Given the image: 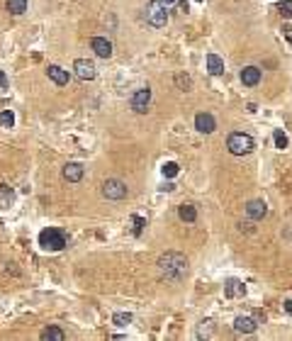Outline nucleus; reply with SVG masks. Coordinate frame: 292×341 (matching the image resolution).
Returning a JSON list of instances; mask_svg holds the SVG:
<instances>
[{
  "instance_id": "f257e3e1",
  "label": "nucleus",
  "mask_w": 292,
  "mask_h": 341,
  "mask_svg": "<svg viewBox=\"0 0 292 341\" xmlns=\"http://www.w3.org/2000/svg\"><path fill=\"white\" fill-rule=\"evenodd\" d=\"M158 273H161V278L166 280H173V283H178L185 278V273H188V258L178 254V251H166L164 256L158 258Z\"/></svg>"
},
{
  "instance_id": "f03ea898",
  "label": "nucleus",
  "mask_w": 292,
  "mask_h": 341,
  "mask_svg": "<svg viewBox=\"0 0 292 341\" xmlns=\"http://www.w3.org/2000/svg\"><path fill=\"white\" fill-rule=\"evenodd\" d=\"M256 146L254 136L246 132H232L229 134V139H226V149L229 154H234V156H246V154H251Z\"/></svg>"
},
{
  "instance_id": "7ed1b4c3",
  "label": "nucleus",
  "mask_w": 292,
  "mask_h": 341,
  "mask_svg": "<svg viewBox=\"0 0 292 341\" xmlns=\"http://www.w3.org/2000/svg\"><path fill=\"white\" fill-rule=\"evenodd\" d=\"M66 242H68L66 234L56 227H49V229H44V232H39V246L44 248V251H61V248L66 246Z\"/></svg>"
},
{
  "instance_id": "20e7f679",
  "label": "nucleus",
  "mask_w": 292,
  "mask_h": 341,
  "mask_svg": "<svg viewBox=\"0 0 292 341\" xmlns=\"http://www.w3.org/2000/svg\"><path fill=\"white\" fill-rule=\"evenodd\" d=\"M146 22L151 27H166L168 12H166V5L161 0H148L146 2Z\"/></svg>"
},
{
  "instance_id": "39448f33",
  "label": "nucleus",
  "mask_w": 292,
  "mask_h": 341,
  "mask_svg": "<svg viewBox=\"0 0 292 341\" xmlns=\"http://www.w3.org/2000/svg\"><path fill=\"white\" fill-rule=\"evenodd\" d=\"M102 195L108 200H124L127 198V183H122L120 178H108L102 183Z\"/></svg>"
},
{
  "instance_id": "423d86ee",
  "label": "nucleus",
  "mask_w": 292,
  "mask_h": 341,
  "mask_svg": "<svg viewBox=\"0 0 292 341\" xmlns=\"http://www.w3.org/2000/svg\"><path fill=\"white\" fill-rule=\"evenodd\" d=\"M73 74L80 78V80H92V78L98 76V68H95V64L88 61V58H76V64H73Z\"/></svg>"
},
{
  "instance_id": "0eeeda50",
  "label": "nucleus",
  "mask_w": 292,
  "mask_h": 341,
  "mask_svg": "<svg viewBox=\"0 0 292 341\" xmlns=\"http://www.w3.org/2000/svg\"><path fill=\"white\" fill-rule=\"evenodd\" d=\"M148 102H151V90H148V88H139L136 93L132 95V100H129L132 110H134V112H139V114H144V112H146Z\"/></svg>"
},
{
  "instance_id": "6e6552de",
  "label": "nucleus",
  "mask_w": 292,
  "mask_h": 341,
  "mask_svg": "<svg viewBox=\"0 0 292 341\" xmlns=\"http://www.w3.org/2000/svg\"><path fill=\"white\" fill-rule=\"evenodd\" d=\"M258 329V320L256 317H248V314H241L234 320V332L236 334H254Z\"/></svg>"
},
{
  "instance_id": "1a4fd4ad",
  "label": "nucleus",
  "mask_w": 292,
  "mask_h": 341,
  "mask_svg": "<svg viewBox=\"0 0 292 341\" xmlns=\"http://www.w3.org/2000/svg\"><path fill=\"white\" fill-rule=\"evenodd\" d=\"M61 176H64V180H68V183H78V180H83V176H86V168L80 166V164H66L64 170H61Z\"/></svg>"
},
{
  "instance_id": "9d476101",
  "label": "nucleus",
  "mask_w": 292,
  "mask_h": 341,
  "mask_svg": "<svg viewBox=\"0 0 292 341\" xmlns=\"http://www.w3.org/2000/svg\"><path fill=\"white\" fill-rule=\"evenodd\" d=\"M195 130L202 134H212L214 130H217V122H214V117L210 112H200L198 117H195Z\"/></svg>"
},
{
  "instance_id": "9b49d317",
  "label": "nucleus",
  "mask_w": 292,
  "mask_h": 341,
  "mask_svg": "<svg viewBox=\"0 0 292 341\" xmlns=\"http://www.w3.org/2000/svg\"><path fill=\"white\" fill-rule=\"evenodd\" d=\"M246 214H248V220L258 222L268 214V205L263 200H251V202H246Z\"/></svg>"
},
{
  "instance_id": "f8f14e48",
  "label": "nucleus",
  "mask_w": 292,
  "mask_h": 341,
  "mask_svg": "<svg viewBox=\"0 0 292 341\" xmlns=\"http://www.w3.org/2000/svg\"><path fill=\"white\" fill-rule=\"evenodd\" d=\"M90 49L100 58H110V56H112V42H110V39H105V37H92Z\"/></svg>"
},
{
  "instance_id": "ddd939ff",
  "label": "nucleus",
  "mask_w": 292,
  "mask_h": 341,
  "mask_svg": "<svg viewBox=\"0 0 292 341\" xmlns=\"http://www.w3.org/2000/svg\"><path fill=\"white\" fill-rule=\"evenodd\" d=\"M241 83L248 86V88L258 86V83H260V68H258V66H244V71H241Z\"/></svg>"
},
{
  "instance_id": "4468645a",
  "label": "nucleus",
  "mask_w": 292,
  "mask_h": 341,
  "mask_svg": "<svg viewBox=\"0 0 292 341\" xmlns=\"http://www.w3.org/2000/svg\"><path fill=\"white\" fill-rule=\"evenodd\" d=\"M224 295L226 298H244L246 295V285L241 283V280H236V278H232L224 285Z\"/></svg>"
},
{
  "instance_id": "2eb2a0df",
  "label": "nucleus",
  "mask_w": 292,
  "mask_h": 341,
  "mask_svg": "<svg viewBox=\"0 0 292 341\" xmlns=\"http://www.w3.org/2000/svg\"><path fill=\"white\" fill-rule=\"evenodd\" d=\"M46 76L52 78V80H54L56 86H66V83H68V71H64V68H61V66H49V68H46Z\"/></svg>"
},
{
  "instance_id": "dca6fc26",
  "label": "nucleus",
  "mask_w": 292,
  "mask_h": 341,
  "mask_svg": "<svg viewBox=\"0 0 292 341\" xmlns=\"http://www.w3.org/2000/svg\"><path fill=\"white\" fill-rule=\"evenodd\" d=\"M207 71H210L212 76H222V74H224V61H222V56L207 54Z\"/></svg>"
},
{
  "instance_id": "f3484780",
  "label": "nucleus",
  "mask_w": 292,
  "mask_h": 341,
  "mask_svg": "<svg viewBox=\"0 0 292 341\" xmlns=\"http://www.w3.org/2000/svg\"><path fill=\"white\" fill-rule=\"evenodd\" d=\"M15 202V190L10 186H0V210H8Z\"/></svg>"
},
{
  "instance_id": "a211bd4d",
  "label": "nucleus",
  "mask_w": 292,
  "mask_h": 341,
  "mask_svg": "<svg viewBox=\"0 0 292 341\" xmlns=\"http://www.w3.org/2000/svg\"><path fill=\"white\" fill-rule=\"evenodd\" d=\"M5 8L10 15H22L27 12V0H5Z\"/></svg>"
},
{
  "instance_id": "6ab92c4d",
  "label": "nucleus",
  "mask_w": 292,
  "mask_h": 341,
  "mask_svg": "<svg viewBox=\"0 0 292 341\" xmlns=\"http://www.w3.org/2000/svg\"><path fill=\"white\" fill-rule=\"evenodd\" d=\"M42 339L44 341H64L66 339V334H64L58 326H46V329L42 332Z\"/></svg>"
},
{
  "instance_id": "aec40b11",
  "label": "nucleus",
  "mask_w": 292,
  "mask_h": 341,
  "mask_svg": "<svg viewBox=\"0 0 292 341\" xmlns=\"http://www.w3.org/2000/svg\"><path fill=\"white\" fill-rule=\"evenodd\" d=\"M178 217H180L182 222H195L198 220V210L192 208V205H180L178 208Z\"/></svg>"
},
{
  "instance_id": "412c9836",
  "label": "nucleus",
  "mask_w": 292,
  "mask_h": 341,
  "mask_svg": "<svg viewBox=\"0 0 292 341\" xmlns=\"http://www.w3.org/2000/svg\"><path fill=\"white\" fill-rule=\"evenodd\" d=\"M132 320H134V317H132L129 312H114V314H112V324H114V326H127V324H132Z\"/></svg>"
},
{
  "instance_id": "4be33fe9",
  "label": "nucleus",
  "mask_w": 292,
  "mask_h": 341,
  "mask_svg": "<svg viewBox=\"0 0 292 341\" xmlns=\"http://www.w3.org/2000/svg\"><path fill=\"white\" fill-rule=\"evenodd\" d=\"M278 12L285 20H292V0H280L278 2Z\"/></svg>"
},
{
  "instance_id": "5701e85b",
  "label": "nucleus",
  "mask_w": 292,
  "mask_h": 341,
  "mask_svg": "<svg viewBox=\"0 0 292 341\" xmlns=\"http://www.w3.org/2000/svg\"><path fill=\"white\" fill-rule=\"evenodd\" d=\"M12 124H15V112H12V110H2V112H0V127H8V130H10Z\"/></svg>"
},
{
  "instance_id": "b1692460",
  "label": "nucleus",
  "mask_w": 292,
  "mask_h": 341,
  "mask_svg": "<svg viewBox=\"0 0 292 341\" xmlns=\"http://www.w3.org/2000/svg\"><path fill=\"white\" fill-rule=\"evenodd\" d=\"M273 142L278 149H288V134L282 132V130H275L273 132Z\"/></svg>"
},
{
  "instance_id": "393cba45",
  "label": "nucleus",
  "mask_w": 292,
  "mask_h": 341,
  "mask_svg": "<svg viewBox=\"0 0 292 341\" xmlns=\"http://www.w3.org/2000/svg\"><path fill=\"white\" fill-rule=\"evenodd\" d=\"M161 173H164V178H173V176H178V164H176V161H166Z\"/></svg>"
},
{
  "instance_id": "a878e982",
  "label": "nucleus",
  "mask_w": 292,
  "mask_h": 341,
  "mask_svg": "<svg viewBox=\"0 0 292 341\" xmlns=\"http://www.w3.org/2000/svg\"><path fill=\"white\" fill-rule=\"evenodd\" d=\"M132 222H134V227H132L134 236H139V234H142V229L146 227V220H144V217H132Z\"/></svg>"
},
{
  "instance_id": "bb28decb",
  "label": "nucleus",
  "mask_w": 292,
  "mask_h": 341,
  "mask_svg": "<svg viewBox=\"0 0 292 341\" xmlns=\"http://www.w3.org/2000/svg\"><path fill=\"white\" fill-rule=\"evenodd\" d=\"M176 86H178V88H182V90H188V88L192 86V80H190V76H182V74H178V76H176Z\"/></svg>"
},
{
  "instance_id": "cd10ccee",
  "label": "nucleus",
  "mask_w": 292,
  "mask_h": 341,
  "mask_svg": "<svg viewBox=\"0 0 292 341\" xmlns=\"http://www.w3.org/2000/svg\"><path fill=\"white\" fill-rule=\"evenodd\" d=\"M10 90V80L5 76V71H0V93H8Z\"/></svg>"
},
{
  "instance_id": "c85d7f7f",
  "label": "nucleus",
  "mask_w": 292,
  "mask_h": 341,
  "mask_svg": "<svg viewBox=\"0 0 292 341\" xmlns=\"http://www.w3.org/2000/svg\"><path fill=\"white\" fill-rule=\"evenodd\" d=\"M178 10H180L182 15H185V12H190V5H188V0H178Z\"/></svg>"
},
{
  "instance_id": "c756f323",
  "label": "nucleus",
  "mask_w": 292,
  "mask_h": 341,
  "mask_svg": "<svg viewBox=\"0 0 292 341\" xmlns=\"http://www.w3.org/2000/svg\"><path fill=\"white\" fill-rule=\"evenodd\" d=\"M285 312H288V314H292V298H290V300H285Z\"/></svg>"
},
{
  "instance_id": "7c9ffc66",
  "label": "nucleus",
  "mask_w": 292,
  "mask_h": 341,
  "mask_svg": "<svg viewBox=\"0 0 292 341\" xmlns=\"http://www.w3.org/2000/svg\"><path fill=\"white\" fill-rule=\"evenodd\" d=\"M161 190H166V192H170V190H176V186H173V183H166V186H164Z\"/></svg>"
},
{
  "instance_id": "2f4dec72",
  "label": "nucleus",
  "mask_w": 292,
  "mask_h": 341,
  "mask_svg": "<svg viewBox=\"0 0 292 341\" xmlns=\"http://www.w3.org/2000/svg\"><path fill=\"white\" fill-rule=\"evenodd\" d=\"M161 2H164L166 8H168V5H173V2H178V0H161Z\"/></svg>"
},
{
  "instance_id": "473e14b6",
  "label": "nucleus",
  "mask_w": 292,
  "mask_h": 341,
  "mask_svg": "<svg viewBox=\"0 0 292 341\" xmlns=\"http://www.w3.org/2000/svg\"><path fill=\"white\" fill-rule=\"evenodd\" d=\"M198 2H202V0H198Z\"/></svg>"
}]
</instances>
